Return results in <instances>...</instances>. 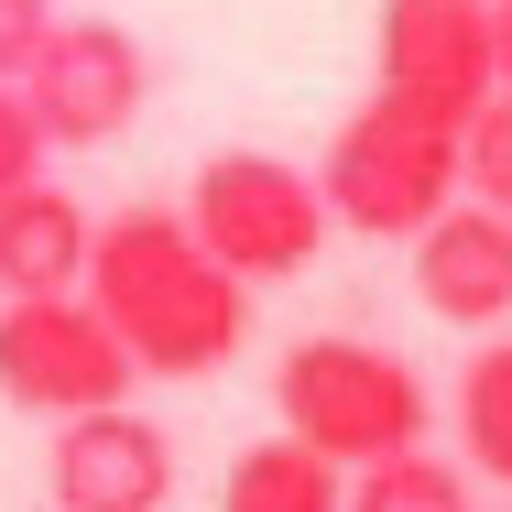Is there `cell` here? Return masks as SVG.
Listing matches in <instances>:
<instances>
[{
  "instance_id": "cell-15",
  "label": "cell",
  "mask_w": 512,
  "mask_h": 512,
  "mask_svg": "<svg viewBox=\"0 0 512 512\" xmlns=\"http://www.w3.org/2000/svg\"><path fill=\"white\" fill-rule=\"evenodd\" d=\"M44 153H55V142L33 131V109H22V88L0 77V197H11V186H33V175H44Z\"/></svg>"
},
{
  "instance_id": "cell-6",
  "label": "cell",
  "mask_w": 512,
  "mask_h": 512,
  "mask_svg": "<svg viewBox=\"0 0 512 512\" xmlns=\"http://www.w3.org/2000/svg\"><path fill=\"white\" fill-rule=\"evenodd\" d=\"M11 88H22L33 131H44L55 153H99V142H120V131L142 120V99H153V55H142L120 22H55Z\"/></svg>"
},
{
  "instance_id": "cell-4",
  "label": "cell",
  "mask_w": 512,
  "mask_h": 512,
  "mask_svg": "<svg viewBox=\"0 0 512 512\" xmlns=\"http://www.w3.org/2000/svg\"><path fill=\"white\" fill-rule=\"evenodd\" d=\"M186 229L207 240V262H229L240 284H295L327 251V197L284 153H207L197 186H186Z\"/></svg>"
},
{
  "instance_id": "cell-10",
  "label": "cell",
  "mask_w": 512,
  "mask_h": 512,
  "mask_svg": "<svg viewBox=\"0 0 512 512\" xmlns=\"http://www.w3.org/2000/svg\"><path fill=\"white\" fill-rule=\"evenodd\" d=\"M88 207L66 197L55 175L0 197V295H77L88 284Z\"/></svg>"
},
{
  "instance_id": "cell-9",
  "label": "cell",
  "mask_w": 512,
  "mask_h": 512,
  "mask_svg": "<svg viewBox=\"0 0 512 512\" xmlns=\"http://www.w3.org/2000/svg\"><path fill=\"white\" fill-rule=\"evenodd\" d=\"M414 295L425 316L447 327H512V207H480V197H447L425 229H414Z\"/></svg>"
},
{
  "instance_id": "cell-17",
  "label": "cell",
  "mask_w": 512,
  "mask_h": 512,
  "mask_svg": "<svg viewBox=\"0 0 512 512\" xmlns=\"http://www.w3.org/2000/svg\"><path fill=\"white\" fill-rule=\"evenodd\" d=\"M491 88H512V0H491Z\"/></svg>"
},
{
  "instance_id": "cell-12",
  "label": "cell",
  "mask_w": 512,
  "mask_h": 512,
  "mask_svg": "<svg viewBox=\"0 0 512 512\" xmlns=\"http://www.w3.org/2000/svg\"><path fill=\"white\" fill-rule=\"evenodd\" d=\"M447 414H458V458H469L480 480L512 491V338H480V349H469Z\"/></svg>"
},
{
  "instance_id": "cell-13",
  "label": "cell",
  "mask_w": 512,
  "mask_h": 512,
  "mask_svg": "<svg viewBox=\"0 0 512 512\" xmlns=\"http://www.w3.org/2000/svg\"><path fill=\"white\" fill-rule=\"evenodd\" d=\"M349 512H469V469L425 458V447H393V458L349 469Z\"/></svg>"
},
{
  "instance_id": "cell-2",
  "label": "cell",
  "mask_w": 512,
  "mask_h": 512,
  "mask_svg": "<svg viewBox=\"0 0 512 512\" xmlns=\"http://www.w3.org/2000/svg\"><path fill=\"white\" fill-rule=\"evenodd\" d=\"M273 414H284V436H306L316 458H338V469L425 447V425H436L425 371L404 349H382V338H295L273 360Z\"/></svg>"
},
{
  "instance_id": "cell-5",
  "label": "cell",
  "mask_w": 512,
  "mask_h": 512,
  "mask_svg": "<svg viewBox=\"0 0 512 512\" xmlns=\"http://www.w3.org/2000/svg\"><path fill=\"white\" fill-rule=\"evenodd\" d=\"M131 382L142 371L88 295H0V404L66 425V414L131 404Z\"/></svg>"
},
{
  "instance_id": "cell-16",
  "label": "cell",
  "mask_w": 512,
  "mask_h": 512,
  "mask_svg": "<svg viewBox=\"0 0 512 512\" xmlns=\"http://www.w3.org/2000/svg\"><path fill=\"white\" fill-rule=\"evenodd\" d=\"M44 33H55V0H0V77H22Z\"/></svg>"
},
{
  "instance_id": "cell-11",
  "label": "cell",
  "mask_w": 512,
  "mask_h": 512,
  "mask_svg": "<svg viewBox=\"0 0 512 512\" xmlns=\"http://www.w3.org/2000/svg\"><path fill=\"white\" fill-rule=\"evenodd\" d=\"M218 512H349V469H338V458H316L306 436H262V447H240V458H229Z\"/></svg>"
},
{
  "instance_id": "cell-3",
  "label": "cell",
  "mask_w": 512,
  "mask_h": 512,
  "mask_svg": "<svg viewBox=\"0 0 512 512\" xmlns=\"http://www.w3.org/2000/svg\"><path fill=\"white\" fill-rule=\"evenodd\" d=\"M316 197H327V229L414 240L436 207L458 197V131H447V120H414V109H393V99L349 109L338 142L316 153Z\"/></svg>"
},
{
  "instance_id": "cell-7",
  "label": "cell",
  "mask_w": 512,
  "mask_h": 512,
  "mask_svg": "<svg viewBox=\"0 0 512 512\" xmlns=\"http://www.w3.org/2000/svg\"><path fill=\"white\" fill-rule=\"evenodd\" d=\"M371 99L458 131L491 99V0H382V77H371Z\"/></svg>"
},
{
  "instance_id": "cell-14",
  "label": "cell",
  "mask_w": 512,
  "mask_h": 512,
  "mask_svg": "<svg viewBox=\"0 0 512 512\" xmlns=\"http://www.w3.org/2000/svg\"><path fill=\"white\" fill-rule=\"evenodd\" d=\"M458 197L512 207V88H491V99L458 120Z\"/></svg>"
},
{
  "instance_id": "cell-1",
  "label": "cell",
  "mask_w": 512,
  "mask_h": 512,
  "mask_svg": "<svg viewBox=\"0 0 512 512\" xmlns=\"http://www.w3.org/2000/svg\"><path fill=\"white\" fill-rule=\"evenodd\" d=\"M77 295L109 316V338L131 349L142 382H207L251 338V284L229 262H207L186 207H120V218H99Z\"/></svg>"
},
{
  "instance_id": "cell-8",
  "label": "cell",
  "mask_w": 512,
  "mask_h": 512,
  "mask_svg": "<svg viewBox=\"0 0 512 512\" xmlns=\"http://www.w3.org/2000/svg\"><path fill=\"white\" fill-rule=\"evenodd\" d=\"M44 491H55V512H164L175 502V436L131 404L66 414L44 447Z\"/></svg>"
}]
</instances>
